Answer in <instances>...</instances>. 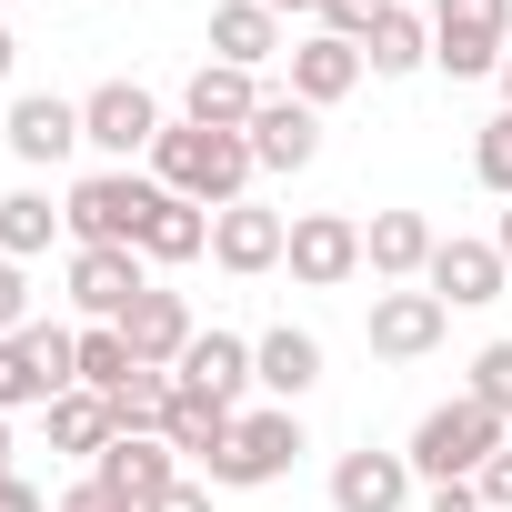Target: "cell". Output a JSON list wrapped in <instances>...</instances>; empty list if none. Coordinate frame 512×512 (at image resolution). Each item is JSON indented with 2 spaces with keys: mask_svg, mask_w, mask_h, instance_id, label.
<instances>
[{
  "mask_svg": "<svg viewBox=\"0 0 512 512\" xmlns=\"http://www.w3.org/2000/svg\"><path fill=\"white\" fill-rule=\"evenodd\" d=\"M0 412H51V372L31 362V342H0Z\"/></svg>",
  "mask_w": 512,
  "mask_h": 512,
  "instance_id": "cell-29",
  "label": "cell"
},
{
  "mask_svg": "<svg viewBox=\"0 0 512 512\" xmlns=\"http://www.w3.org/2000/svg\"><path fill=\"white\" fill-rule=\"evenodd\" d=\"M231 422H241V412H211V402H191V392H171V412H161V442H171L181 462H201V472H211V452L231 442Z\"/></svg>",
  "mask_w": 512,
  "mask_h": 512,
  "instance_id": "cell-27",
  "label": "cell"
},
{
  "mask_svg": "<svg viewBox=\"0 0 512 512\" xmlns=\"http://www.w3.org/2000/svg\"><path fill=\"white\" fill-rule=\"evenodd\" d=\"M131 372H141V362H131V342H121L111 322H81V392H101V402H111Z\"/></svg>",
  "mask_w": 512,
  "mask_h": 512,
  "instance_id": "cell-28",
  "label": "cell"
},
{
  "mask_svg": "<svg viewBox=\"0 0 512 512\" xmlns=\"http://www.w3.org/2000/svg\"><path fill=\"white\" fill-rule=\"evenodd\" d=\"M171 392H191V402H211V412H251V342L241 332H201L191 352H181V372H171Z\"/></svg>",
  "mask_w": 512,
  "mask_h": 512,
  "instance_id": "cell-11",
  "label": "cell"
},
{
  "mask_svg": "<svg viewBox=\"0 0 512 512\" xmlns=\"http://www.w3.org/2000/svg\"><path fill=\"white\" fill-rule=\"evenodd\" d=\"M302 452H312V442H302V412H292V402H262V412L231 422V442L211 452L201 482H211V492H262V482H282Z\"/></svg>",
  "mask_w": 512,
  "mask_h": 512,
  "instance_id": "cell-4",
  "label": "cell"
},
{
  "mask_svg": "<svg viewBox=\"0 0 512 512\" xmlns=\"http://www.w3.org/2000/svg\"><path fill=\"white\" fill-rule=\"evenodd\" d=\"M382 11H392V0H322V31H332V41H352V51H362V41H372V31H382Z\"/></svg>",
  "mask_w": 512,
  "mask_h": 512,
  "instance_id": "cell-33",
  "label": "cell"
},
{
  "mask_svg": "<svg viewBox=\"0 0 512 512\" xmlns=\"http://www.w3.org/2000/svg\"><path fill=\"white\" fill-rule=\"evenodd\" d=\"M442 332H452V312H442L422 282H392V292H372V312H362L372 362H422V352H442Z\"/></svg>",
  "mask_w": 512,
  "mask_h": 512,
  "instance_id": "cell-7",
  "label": "cell"
},
{
  "mask_svg": "<svg viewBox=\"0 0 512 512\" xmlns=\"http://www.w3.org/2000/svg\"><path fill=\"white\" fill-rule=\"evenodd\" d=\"M282 251H292V221H282V211H262V201H231V211H211V262H221L231 282H262V272H282Z\"/></svg>",
  "mask_w": 512,
  "mask_h": 512,
  "instance_id": "cell-10",
  "label": "cell"
},
{
  "mask_svg": "<svg viewBox=\"0 0 512 512\" xmlns=\"http://www.w3.org/2000/svg\"><path fill=\"white\" fill-rule=\"evenodd\" d=\"M492 251H502V272H512V201H502V221H492Z\"/></svg>",
  "mask_w": 512,
  "mask_h": 512,
  "instance_id": "cell-41",
  "label": "cell"
},
{
  "mask_svg": "<svg viewBox=\"0 0 512 512\" xmlns=\"http://www.w3.org/2000/svg\"><path fill=\"white\" fill-rule=\"evenodd\" d=\"M0 482H11V412H0Z\"/></svg>",
  "mask_w": 512,
  "mask_h": 512,
  "instance_id": "cell-43",
  "label": "cell"
},
{
  "mask_svg": "<svg viewBox=\"0 0 512 512\" xmlns=\"http://www.w3.org/2000/svg\"><path fill=\"white\" fill-rule=\"evenodd\" d=\"M161 191H181V201H201V211H231V201H251V141L241 131H201V121H171L161 141H151V161H141Z\"/></svg>",
  "mask_w": 512,
  "mask_h": 512,
  "instance_id": "cell-1",
  "label": "cell"
},
{
  "mask_svg": "<svg viewBox=\"0 0 512 512\" xmlns=\"http://www.w3.org/2000/svg\"><path fill=\"white\" fill-rule=\"evenodd\" d=\"M61 231H71V221H61L51 191H11V201H0V262H41Z\"/></svg>",
  "mask_w": 512,
  "mask_h": 512,
  "instance_id": "cell-26",
  "label": "cell"
},
{
  "mask_svg": "<svg viewBox=\"0 0 512 512\" xmlns=\"http://www.w3.org/2000/svg\"><path fill=\"white\" fill-rule=\"evenodd\" d=\"M362 61H372V81H412V71L432 61V11H402V0H392L382 31L362 41Z\"/></svg>",
  "mask_w": 512,
  "mask_h": 512,
  "instance_id": "cell-25",
  "label": "cell"
},
{
  "mask_svg": "<svg viewBox=\"0 0 512 512\" xmlns=\"http://www.w3.org/2000/svg\"><path fill=\"white\" fill-rule=\"evenodd\" d=\"M472 492H482V512H512V442H502V452L472 472Z\"/></svg>",
  "mask_w": 512,
  "mask_h": 512,
  "instance_id": "cell-36",
  "label": "cell"
},
{
  "mask_svg": "<svg viewBox=\"0 0 512 512\" xmlns=\"http://www.w3.org/2000/svg\"><path fill=\"white\" fill-rule=\"evenodd\" d=\"M422 512H482V492H472V482H432V492H422Z\"/></svg>",
  "mask_w": 512,
  "mask_h": 512,
  "instance_id": "cell-38",
  "label": "cell"
},
{
  "mask_svg": "<svg viewBox=\"0 0 512 512\" xmlns=\"http://www.w3.org/2000/svg\"><path fill=\"white\" fill-rule=\"evenodd\" d=\"M282 272H292L302 292H342V282H362V221H352V211H302V221H292V251H282Z\"/></svg>",
  "mask_w": 512,
  "mask_h": 512,
  "instance_id": "cell-8",
  "label": "cell"
},
{
  "mask_svg": "<svg viewBox=\"0 0 512 512\" xmlns=\"http://www.w3.org/2000/svg\"><path fill=\"white\" fill-rule=\"evenodd\" d=\"M422 292H432L442 312H482V302H502V292H512V272H502V251H492V241H472V231H442V241H432V272H422Z\"/></svg>",
  "mask_w": 512,
  "mask_h": 512,
  "instance_id": "cell-9",
  "label": "cell"
},
{
  "mask_svg": "<svg viewBox=\"0 0 512 512\" xmlns=\"http://www.w3.org/2000/svg\"><path fill=\"white\" fill-rule=\"evenodd\" d=\"M61 292H71V312H81V322H121V312L151 292V262H141V251H71Z\"/></svg>",
  "mask_w": 512,
  "mask_h": 512,
  "instance_id": "cell-12",
  "label": "cell"
},
{
  "mask_svg": "<svg viewBox=\"0 0 512 512\" xmlns=\"http://www.w3.org/2000/svg\"><path fill=\"white\" fill-rule=\"evenodd\" d=\"M0 141H11L31 171H51V161L91 151V141H81V101H61V91H21V101H11V121H0Z\"/></svg>",
  "mask_w": 512,
  "mask_h": 512,
  "instance_id": "cell-13",
  "label": "cell"
},
{
  "mask_svg": "<svg viewBox=\"0 0 512 512\" xmlns=\"http://www.w3.org/2000/svg\"><path fill=\"white\" fill-rule=\"evenodd\" d=\"M462 392H472L482 412H502V422H512V342H482V352H472V372H462Z\"/></svg>",
  "mask_w": 512,
  "mask_h": 512,
  "instance_id": "cell-32",
  "label": "cell"
},
{
  "mask_svg": "<svg viewBox=\"0 0 512 512\" xmlns=\"http://www.w3.org/2000/svg\"><path fill=\"white\" fill-rule=\"evenodd\" d=\"M512 61V0H432V71L492 81Z\"/></svg>",
  "mask_w": 512,
  "mask_h": 512,
  "instance_id": "cell-5",
  "label": "cell"
},
{
  "mask_svg": "<svg viewBox=\"0 0 512 512\" xmlns=\"http://www.w3.org/2000/svg\"><path fill=\"white\" fill-rule=\"evenodd\" d=\"M502 442H512V422H502V412H482L472 392H452V402H432V412L412 422V442H402V452H412V472H422V482H472Z\"/></svg>",
  "mask_w": 512,
  "mask_h": 512,
  "instance_id": "cell-3",
  "label": "cell"
},
{
  "mask_svg": "<svg viewBox=\"0 0 512 512\" xmlns=\"http://www.w3.org/2000/svg\"><path fill=\"white\" fill-rule=\"evenodd\" d=\"M111 332H121V342H131V362H151V372H181V352L201 342L191 302H181V292H161V282H151V292H141V302H131Z\"/></svg>",
  "mask_w": 512,
  "mask_h": 512,
  "instance_id": "cell-14",
  "label": "cell"
},
{
  "mask_svg": "<svg viewBox=\"0 0 512 512\" xmlns=\"http://www.w3.org/2000/svg\"><path fill=\"white\" fill-rule=\"evenodd\" d=\"M91 472H101L111 492H131V502H161V492L181 482V452H171L161 432H121V442H111V452H101Z\"/></svg>",
  "mask_w": 512,
  "mask_h": 512,
  "instance_id": "cell-22",
  "label": "cell"
},
{
  "mask_svg": "<svg viewBox=\"0 0 512 512\" xmlns=\"http://www.w3.org/2000/svg\"><path fill=\"white\" fill-rule=\"evenodd\" d=\"M61 512H141V502H131V492H111L101 472H81V482L61 492Z\"/></svg>",
  "mask_w": 512,
  "mask_h": 512,
  "instance_id": "cell-35",
  "label": "cell"
},
{
  "mask_svg": "<svg viewBox=\"0 0 512 512\" xmlns=\"http://www.w3.org/2000/svg\"><path fill=\"white\" fill-rule=\"evenodd\" d=\"M262 101H272L262 71H231V61H191V81H181V121H201V131H251Z\"/></svg>",
  "mask_w": 512,
  "mask_h": 512,
  "instance_id": "cell-17",
  "label": "cell"
},
{
  "mask_svg": "<svg viewBox=\"0 0 512 512\" xmlns=\"http://www.w3.org/2000/svg\"><path fill=\"white\" fill-rule=\"evenodd\" d=\"M251 161H262V171H312L322 161V111L312 101H292V91H272L262 111H251Z\"/></svg>",
  "mask_w": 512,
  "mask_h": 512,
  "instance_id": "cell-16",
  "label": "cell"
},
{
  "mask_svg": "<svg viewBox=\"0 0 512 512\" xmlns=\"http://www.w3.org/2000/svg\"><path fill=\"white\" fill-rule=\"evenodd\" d=\"M161 211V181L151 171H81L61 191V221H71V251H141V221Z\"/></svg>",
  "mask_w": 512,
  "mask_h": 512,
  "instance_id": "cell-2",
  "label": "cell"
},
{
  "mask_svg": "<svg viewBox=\"0 0 512 512\" xmlns=\"http://www.w3.org/2000/svg\"><path fill=\"white\" fill-rule=\"evenodd\" d=\"M262 11H282V21H322V0H262Z\"/></svg>",
  "mask_w": 512,
  "mask_h": 512,
  "instance_id": "cell-40",
  "label": "cell"
},
{
  "mask_svg": "<svg viewBox=\"0 0 512 512\" xmlns=\"http://www.w3.org/2000/svg\"><path fill=\"white\" fill-rule=\"evenodd\" d=\"M41 422H51V452H71L81 472H91V462H101V452L121 442V412H111L101 392H81V382H71V392H61V402H51Z\"/></svg>",
  "mask_w": 512,
  "mask_h": 512,
  "instance_id": "cell-23",
  "label": "cell"
},
{
  "mask_svg": "<svg viewBox=\"0 0 512 512\" xmlns=\"http://www.w3.org/2000/svg\"><path fill=\"white\" fill-rule=\"evenodd\" d=\"M362 71H372V61H362L352 41H332V31H312V41L292 51V101H312V111H332V101H352V91H362Z\"/></svg>",
  "mask_w": 512,
  "mask_h": 512,
  "instance_id": "cell-21",
  "label": "cell"
},
{
  "mask_svg": "<svg viewBox=\"0 0 512 512\" xmlns=\"http://www.w3.org/2000/svg\"><path fill=\"white\" fill-rule=\"evenodd\" d=\"M0 512H51V492H41V482H21V472H11V482H0Z\"/></svg>",
  "mask_w": 512,
  "mask_h": 512,
  "instance_id": "cell-39",
  "label": "cell"
},
{
  "mask_svg": "<svg viewBox=\"0 0 512 512\" xmlns=\"http://www.w3.org/2000/svg\"><path fill=\"white\" fill-rule=\"evenodd\" d=\"M422 472L412 452H342L332 462V512H412Z\"/></svg>",
  "mask_w": 512,
  "mask_h": 512,
  "instance_id": "cell-15",
  "label": "cell"
},
{
  "mask_svg": "<svg viewBox=\"0 0 512 512\" xmlns=\"http://www.w3.org/2000/svg\"><path fill=\"white\" fill-rule=\"evenodd\" d=\"M21 71V41H11V21H0V81H11Z\"/></svg>",
  "mask_w": 512,
  "mask_h": 512,
  "instance_id": "cell-42",
  "label": "cell"
},
{
  "mask_svg": "<svg viewBox=\"0 0 512 512\" xmlns=\"http://www.w3.org/2000/svg\"><path fill=\"white\" fill-rule=\"evenodd\" d=\"M472 181H482L492 201H512V111H492V121L472 131Z\"/></svg>",
  "mask_w": 512,
  "mask_h": 512,
  "instance_id": "cell-31",
  "label": "cell"
},
{
  "mask_svg": "<svg viewBox=\"0 0 512 512\" xmlns=\"http://www.w3.org/2000/svg\"><path fill=\"white\" fill-rule=\"evenodd\" d=\"M171 121H161V101L141 91V81H101V91H81V141L101 151V171H131V161H151V141H161Z\"/></svg>",
  "mask_w": 512,
  "mask_h": 512,
  "instance_id": "cell-6",
  "label": "cell"
},
{
  "mask_svg": "<svg viewBox=\"0 0 512 512\" xmlns=\"http://www.w3.org/2000/svg\"><path fill=\"white\" fill-rule=\"evenodd\" d=\"M432 241H442V231H432L422 211H372V221H362V272H372L382 292H392V282H422V272H432Z\"/></svg>",
  "mask_w": 512,
  "mask_h": 512,
  "instance_id": "cell-18",
  "label": "cell"
},
{
  "mask_svg": "<svg viewBox=\"0 0 512 512\" xmlns=\"http://www.w3.org/2000/svg\"><path fill=\"white\" fill-rule=\"evenodd\" d=\"M141 512H211V482H191V472H181V482H171L161 502H141Z\"/></svg>",
  "mask_w": 512,
  "mask_h": 512,
  "instance_id": "cell-37",
  "label": "cell"
},
{
  "mask_svg": "<svg viewBox=\"0 0 512 512\" xmlns=\"http://www.w3.org/2000/svg\"><path fill=\"white\" fill-rule=\"evenodd\" d=\"M211 61H231V71L292 61V41H282V11H262V0H211Z\"/></svg>",
  "mask_w": 512,
  "mask_h": 512,
  "instance_id": "cell-20",
  "label": "cell"
},
{
  "mask_svg": "<svg viewBox=\"0 0 512 512\" xmlns=\"http://www.w3.org/2000/svg\"><path fill=\"white\" fill-rule=\"evenodd\" d=\"M251 382H262L272 402H302V392L322 382V332H302V322L251 332Z\"/></svg>",
  "mask_w": 512,
  "mask_h": 512,
  "instance_id": "cell-19",
  "label": "cell"
},
{
  "mask_svg": "<svg viewBox=\"0 0 512 512\" xmlns=\"http://www.w3.org/2000/svg\"><path fill=\"white\" fill-rule=\"evenodd\" d=\"M21 322H41L31 312V262H0V342H11Z\"/></svg>",
  "mask_w": 512,
  "mask_h": 512,
  "instance_id": "cell-34",
  "label": "cell"
},
{
  "mask_svg": "<svg viewBox=\"0 0 512 512\" xmlns=\"http://www.w3.org/2000/svg\"><path fill=\"white\" fill-rule=\"evenodd\" d=\"M111 412H121V432H161V412H171V372H131L121 392H111Z\"/></svg>",
  "mask_w": 512,
  "mask_h": 512,
  "instance_id": "cell-30",
  "label": "cell"
},
{
  "mask_svg": "<svg viewBox=\"0 0 512 512\" xmlns=\"http://www.w3.org/2000/svg\"><path fill=\"white\" fill-rule=\"evenodd\" d=\"M41 11H71V0H41Z\"/></svg>",
  "mask_w": 512,
  "mask_h": 512,
  "instance_id": "cell-45",
  "label": "cell"
},
{
  "mask_svg": "<svg viewBox=\"0 0 512 512\" xmlns=\"http://www.w3.org/2000/svg\"><path fill=\"white\" fill-rule=\"evenodd\" d=\"M492 81H502V111H512V61H502V71H492Z\"/></svg>",
  "mask_w": 512,
  "mask_h": 512,
  "instance_id": "cell-44",
  "label": "cell"
},
{
  "mask_svg": "<svg viewBox=\"0 0 512 512\" xmlns=\"http://www.w3.org/2000/svg\"><path fill=\"white\" fill-rule=\"evenodd\" d=\"M201 251H211V211L181 201V191H161V211L141 221V262L161 272V262H201Z\"/></svg>",
  "mask_w": 512,
  "mask_h": 512,
  "instance_id": "cell-24",
  "label": "cell"
}]
</instances>
